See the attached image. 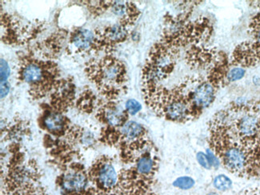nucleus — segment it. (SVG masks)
<instances>
[{"instance_id": "f03ea898", "label": "nucleus", "mask_w": 260, "mask_h": 195, "mask_svg": "<svg viewBox=\"0 0 260 195\" xmlns=\"http://www.w3.org/2000/svg\"><path fill=\"white\" fill-rule=\"evenodd\" d=\"M218 115L238 142L251 149L259 146L260 101L235 102Z\"/></svg>"}, {"instance_id": "6e6552de", "label": "nucleus", "mask_w": 260, "mask_h": 195, "mask_svg": "<svg viewBox=\"0 0 260 195\" xmlns=\"http://www.w3.org/2000/svg\"><path fill=\"white\" fill-rule=\"evenodd\" d=\"M251 40L243 42L235 49L231 65L239 68H251L260 63V12L254 15L249 24Z\"/></svg>"}, {"instance_id": "423d86ee", "label": "nucleus", "mask_w": 260, "mask_h": 195, "mask_svg": "<svg viewBox=\"0 0 260 195\" xmlns=\"http://www.w3.org/2000/svg\"><path fill=\"white\" fill-rule=\"evenodd\" d=\"M218 88L219 86L208 77L193 76L184 78L172 90L187 101L196 118L213 104Z\"/></svg>"}, {"instance_id": "f3484780", "label": "nucleus", "mask_w": 260, "mask_h": 195, "mask_svg": "<svg viewBox=\"0 0 260 195\" xmlns=\"http://www.w3.org/2000/svg\"><path fill=\"white\" fill-rule=\"evenodd\" d=\"M213 185L215 189L226 191L232 188V181L226 175H219L214 178Z\"/></svg>"}, {"instance_id": "9b49d317", "label": "nucleus", "mask_w": 260, "mask_h": 195, "mask_svg": "<svg viewBox=\"0 0 260 195\" xmlns=\"http://www.w3.org/2000/svg\"><path fill=\"white\" fill-rule=\"evenodd\" d=\"M131 168L137 178L143 182L152 185L154 177L158 168V158L157 150L154 144L150 146L141 154L136 157L132 162Z\"/></svg>"}, {"instance_id": "6ab92c4d", "label": "nucleus", "mask_w": 260, "mask_h": 195, "mask_svg": "<svg viewBox=\"0 0 260 195\" xmlns=\"http://www.w3.org/2000/svg\"><path fill=\"white\" fill-rule=\"evenodd\" d=\"M245 69L242 68H234L230 70L226 75V82L232 83L234 81L240 80L244 76Z\"/></svg>"}, {"instance_id": "0eeeda50", "label": "nucleus", "mask_w": 260, "mask_h": 195, "mask_svg": "<svg viewBox=\"0 0 260 195\" xmlns=\"http://www.w3.org/2000/svg\"><path fill=\"white\" fill-rule=\"evenodd\" d=\"M56 69L52 62L27 59L21 66V79L30 86L31 94L40 99L57 86Z\"/></svg>"}, {"instance_id": "1a4fd4ad", "label": "nucleus", "mask_w": 260, "mask_h": 195, "mask_svg": "<svg viewBox=\"0 0 260 195\" xmlns=\"http://www.w3.org/2000/svg\"><path fill=\"white\" fill-rule=\"evenodd\" d=\"M88 177L93 187L104 193H112L119 182V174L108 156H101L93 162Z\"/></svg>"}, {"instance_id": "412c9836", "label": "nucleus", "mask_w": 260, "mask_h": 195, "mask_svg": "<svg viewBox=\"0 0 260 195\" xmlns=\"http://www.w3.org/2000/svg\"><path fill=\"white\" fill-rule=\"evenodd\" d=\"M197 157V161H199V164L204 167L205 169L210 170L211 169V165L210 164L209 158H208V154H204L203 152H199L196 155Z\"/></svg>"}, {"instance_id": "4468645a", "label": "nucleus", "mask_w": 260, "mask_h": 195, "mask_svg": "<svg viewBox=\"0 0 260 195\" xmlns=\"http://www.w3.org/2000/svg\"><path fill=\"white\" fill-rule=\"evenodd\" d=\"M147 131L136 121H127L123 126L115 129V144L120 146L146 138Z\"/></svg>"}, {"instance_id": "ddd939ff", "label": "nucleus", "mask_w": 260, "mask_h": 195, "mask_svg": "<svg viewBox=\"0 0 260 195\" xmlns=\"http://www.w3.org/2000/svg\"><path fill=\"white\" fill-rule=\"evenodd\" d=\"M128 37L127 26L119 23L108 26L103 33L96 36V47L112 48L119 43H123Z\"/></svg>"}, {"instance_id": "9d476101", "label": "nucleus", "mask_w": 260, "mask_h": 195, "mask_svg": "<svg viewBox=\"0 0 260 195\" xmlns=\"http://www.w3.org/2000/svg\"><path fill=\"white\" fill-rule=\"evenodd\" d=\"M88 172L79 162L68 164L57 178L56 183L62 195H83L88 186Z\"/></svg>"}, {"instance_id": "393cba45", "label": "nucleus", "mask_w": 260, "mask_h": 195, "mask_svg": "<svg viewBox=\"0 0 260 195\" xmlns=\"http://www.w3.org/2000/svg\"><path fill=\"white\" fill-rule=\"evenodd\" d=\"M10 90V85L8 82L1 83V98L5 97Z\"/></svg>"}, {"instance_id": "4be33fe9", "label": "nucleus", "mask_w": 260, "mask_h": 195, "mask_svg": "<svg viewBox=\"0 0 260 195\" xmlns=\"http://www.w3.org/2000/svg\"><path fill=\"white\" fill-rule=\"evenodd\" d=\"M254 170L255 178L260 177V145L255 149V151H254Z\"/></svg>"}, {"instance_id": "7ed1b4c3", "label": "nucleus", "mask_w": 260, "mask_h": 195, "mask_svg": "<svg viewBox=\"0 0 260 195\" xmlns=\"http://www.w3.org/2000/svg\"><path fill=\"white\" fill-rule=\"evenodd\" d=\"M90 78L108 100H115L123 91L126 81L124 64L117 58L106 56L87 68Z\"/></svg>"}, {"instance_id": "dca6fc26", "label": "nucleus", "mask_w": 260, "mask_h": 195, "mask_svg": "<svg viewBox=\"0 0 260 195\" xmlns=\"http://www.w3.org/2000/svg\"><path fill=\"white\" fill-rule=\"evenodd\" d=\"M71 42L76 52H88L96 47V36L87 29H79L74 32Z\"/></svg>"}, {"instance_id": "f257e3e1", "label": "nucleus", "mask_w": 260, "mask_h": 195, "mask_svg": "<svg viewBox=\"0 0 260 195\" xmlns=\"http://www.w3.org/2000/svg\"><path fill=\"white\" fill-rule=\"evenodd\" d=\"M209 146L229 172L242 178H255V149L249 148L232 137L218 114L210 123Z\"/></svg>"}, {"instance_id": "39448f33", "label": "nucleus", "mask_w": 260, "mask_h": 195, "mask_svg": "<svg viewBox=\"0 0 260 195\" xmlns=\"http://www.w3.org/2000/svg\"><path fill=\"white\" fill-rule=\"evenodd\" d=\"M2 195H47L36 164H12L4 177Z\"/></svg>"}, {"instance_id": "b1692460", "label": "nucleus", "mask_w": 260, "mask_h": 195, "mask_svg": "<svg viewBox=\"0 0 260 195\" xmlns=\"http://www.w3.org/2000/svg\"><path fill=\"white\" fill-rule=\"evenodd\" d=\"M83 195H113V193H104V192L100 191V190L95 189V188L92 186V187L87 189V191Z\"/></svg>"}, {"instance_id": "20e7f679", "label": "nucleus", "mask_w": 260, "mask_h": 195, "mask_svg": "<svg viewBox=\"0 0 260 195\" xmlns=\"http://www.w3.org/2000/svg\"><path fill=\"white\" fill-rule=\"evenodd\" d=\"M177 47L165 40L152 47L143 68V86H156L169 77L176 67Z\"/></svg>"}, {"instance_id": "f8f14e48", "label": "nucleus", "mask_w": 260, "mask_h": 195, "mask_svg": "<svg viewBox=\"0 0 260 195\" xmlns=\"http://www.w3.org/2000/svg\"><path fill=\"white\" fill-rule=\"evenodd\" d=\"M129 114L126 109L115 102V100H107L99 107L96 117L100 122L107 125V128L119 129L128 121Z\"/></svg>"}, {"instance_id": "a878e982", "label": "nucleus", "mask_w": 260, "mask_h": 195, "mask_svg": "<svg viewBox=\"0 0 260 195\" xmlns=\"http://www.w3.org/2000/svg\"><path fill=\"white\" fill-rule=\"evenodd\" d=\"M240 195H260V188L247 189Z\"/></svg>"}, {"instance_id": "a211bd4d", "label": "nucleus", "mask_w": 260, "mask_h": 195, "mask_svg": "<svg viewBox=\"0 0 260 195\" xmlns=\"http://www.w3.org/2000/svg\"><path fill=\"white\" fill-rule=\"evenodd\" d=\"M194 183H196V182L192 178L188 176H183L178 178L173 182V186L180 189H189L194 186Z\"/></svg>"}, {"instance_id": "5701e85b", "label": "nucleus", "mask_w": 260, "mask_h": 195, "mask_svg": "<svg viewBox=\"0 0 260 195\" xmlns=\"http://www.w3.org/2000/svg\"><path fill=\"white\" fill-rule=\"evenodd\" d=\"M10 75L9 68L6 61L1 60V83H6Z\"/></svg>"}, {"instance_id": "aec40b11", "label": "nucleus", "mask_w": 260, "mask_h": 195, "mask_svg": "<svg viewBox=\"0 0 260 195\" xmlns=\"http://www.w3.org/2000/svg\"><path fill=\"white\" fill-rule=\"evenodd\" d=\"M125 109L129 115H136L142 109L141 104L136 100H128L125 105Z\"/></svg>"}, {"instance_id": "bb28decb", "label": "nucleus", "mask_w": 260, "mask_h": 195, "mask_svg": "<svg viewBox=\"0 0 260 195\" xmlns=\"http://www.w3.org/2000/svg\"><path fill=\"white\" fill-rule=\"evenodd\" d=\"M208 195H219L218 193H215V192H211V193H208Z\"/></svg>"}, {"instance_id": "2eb2a0df", "label": "nucleus", "mask_w": 260, "mask_h": 195, "mask_svg": "<svg viewBox=\"0 0 260 195\" xmlns=\"http://www.w3.org/2000/svg\"><path fill=\"white\" fill-rule=\"evenodd\" d=\"M43 125L47 132L59 136L66 135L70 128L68 118L63 115L62 112L55 110L46 113L43 118Z\"/></svg>"}]
</instances>
